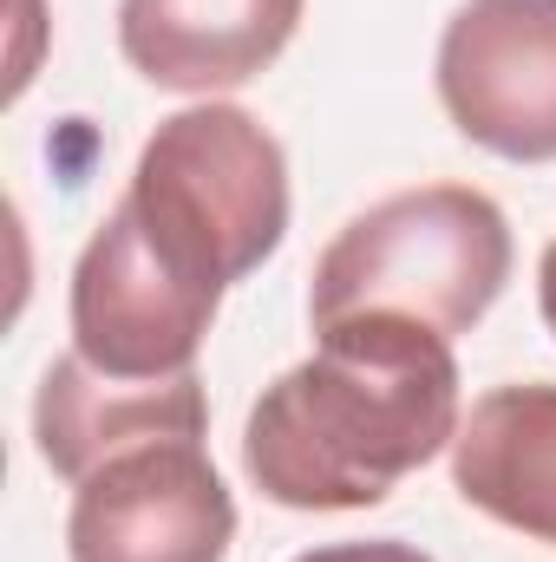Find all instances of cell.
Returning a JSON list of instances; mask_svg holds the SVG:
<instances>
[{"mask_svg":"<svg viewBox=\"0 0 556 562\" xmlns=\"http://www.w3.org/2000/svg\"><path fill=\"white\" fill-rule=\"evenodd\" d=\"M511 281V223L471 183H419L360 210L314 262L308 321L413 314L432 334H471Z\"/></svg>","mask_w":556,"mask_h":562,"instance_id":"obj_2","label":"cell"},{"mask_svg":"<svg viewBox=\"0 0 556 562\" xmlns=\"http://www.w3.org/2000/svg\"><path fill=\"white\" fill-rule=\"evenodd\" d=\"M236 543V497L203 438H157L105 458L73 484V562H223Z\"/></svg>","mask_w":556,"mask_h":562,"instance_id":"obj_5","label":"cell"},{"mask_svg":"<svg viewBox=\"0 0 556 562\" xmlns=\"http://www.w3.org/2000/svg\"><path fill=\"white\" fill-rule=\"evenodd\" d=\"M144 243L184 276L230 288L256 276L288 236V157L243 105H190L138 150L132 190Z\"/></svg>","mask_w":556,"mask_h":562,"instance_id":"obj_3","label":"cell"},{"mask_svg":"<svg viewBox=\"0 0 556 562\" xmlns=\"http://www.w3.org/2000/svg\"><path fill=\"white\" fill-rule=\"evenodd\" d=\"M452 491L491 524L556 543V386H491L452 438Z\"/></svg>","mask_w":556,"mask_h":562,"instance_id":"obj_9","label":"cell"},{"mask_svg":"<svg viewBox=\"0 0 556 562\" xmlns=\"http://www.w3.org/2000/svg\"><path fill=\"white\" fill-rule=\"evenodd\" d=\"M308 0H119V53L157 92H236L288 53Z\"/></svg>","mask_w":556,"mask_h":562,"instance_id":"obj_7","label":"cell"},{"mask_svg":"<svg viewBox=\"0 0 556 562\" xmlns=\"http://www.w3.org/2000/svg\"><path fill=\"white\" fill-rule=\"evenodd\" d=\"M216 307L223 288L164 262L119 203L73 262V353L112 380H177L197 373Z\"/></svg>","mask_w":556,"mask_h":562,"instance_id":"obj_4","label":"cell"},{"mask_svg":"<svg viewBox=\"0 0 556 562\" xmlns=\"http://www.w3.org/2000/svg\"><path fill=\"white\" fill-rule=\"evenodd\" d=\"M432 79L458 138L504 164H556V0H465Z\"/></svg>","mask_w":556,"mask_h":562,"instance_id":"obj_6","label":"cell"},{"mask_svg":"<svg viewBox=\"0 0 556 562\" xmlns=\"http://www.w3.org/2000/svg\"><path fill=\"white\" fill-rule=\"evenodd\" d=\"M452 340L413 314L314 327V353L263 386L243 425V477L281 510H367L458 438Z\"/></svg>","mask_w":556,"mask_h":562,"instance_id":"obj_1","label":"cell"},{"mask_svg":"<svg viewBox=\"0 0 556 562\" xmlns=\"http://www.w3.org/2000/svg\"><path fill=\"white\" fill-rule=\"evenodd\" d=\"M294 562H432V557L400 543V537H374V543H321V550H308Z\"/></svg>","mask_w":556,"mask_h":562,"instance_id":"obj_10","label":"cell"},{"mask_svg":"<svg viewBox=\"0 0 556 562\" xmlns=\"http://www.w3.org/2000/svg\"><path fill=\"white\" fill-rule=\"evenodd\" d=\"M203 425H210V406H203L197 373L112 380L86 367L79 353H59L33 393V445L66 484H86L105 458L157 445V438H203Z\"/></svg>","mask_w":556,"mask_h":562,"instance_id":"obj_8","label":"cell"},{"mask_svg":"<svg viewBox=\"0 0 556 562\" xmlns=\"http://www.w3.org/2000/svg\"><path fill=\"white\" fill-rule=\"evenodd\" d=\"M537 301H544V321H551V334H556V243L537 262Z\"/></svg>","mask_w":556,"mask_h":562,"instance_id":"obj_11","label":"cell"}]
</instances>
